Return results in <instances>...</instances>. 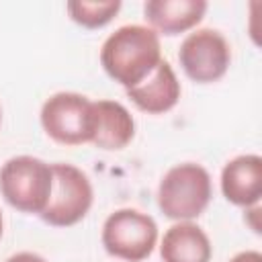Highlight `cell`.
<instances>
[{
	"instance_id": "cell-17",
	"label": "cell",
	"mask_w": 262,
	"mask_h": 262,
	"mask_svg": "<svg viewBox=\"0 0 262 262\" xmlns=\"http://www.w3.org/2000/svg\"><path fill=\"white\" fill-rule=\"evenodd\" d=\"M0 125H2V108H0Z\"/></svg>"
},
{
	"instance_id": "cell-6",
	"label": "cell",
	"mask_w": 262,
	"mask_h": 262,
	"mask_svg": "<svg viewBox=\"0 0 262 262\" xmlns=\"http://www.w3.org/2000/svg\"><path fill=\"white\" fill-rule=\"evenodd\" d=\"M100 242L106 254L127 262H141L158 244V223L137 209H117L104 219Z\"/></svg>"
},
{
	"instance_id": "cell-9",
	"label": "cell",
	"mask_w": 262,
	"mask_h": 262,
	"mask_svg": "<svg viewBox=\"0 0 262 262\" xmlns=\"http://www.w3.org/2000/svg\"><path fill=\"white\" fill-rule=\"evenodd\" d=\"M127 98L147 115H164L180 100V82L168 59H162L156 70L137 86L125 90Z\"/></svg>"
},
{
	"instance_id": "cell-8",
	"label": "cell",
	"mask_w": 262,
	"mask_h": 262,
	"mask_svg": "<svg viewBox=\"0 0 262 262\" xmlns=\"http://www.w3.org/2000/svg\"><path fill=\"white\" fill-rule=\"evenodd\" d=\"M221 192L235 207L260 205L262 158L258 154H242L229 160L221 170Z\"/></svg>"
},
{
	"instance_id": "cell-5",
	"label": "cell",
	"mask_w": 262,
	"mask_h": 262,
	"mask_svg": "<svg viewBox=\"0 0 262 262\" xmlns=\"http://www.w3.org/2000/svg\"><path fill=\"white\" fill-rule=\"evenodd\" d=\"M94 100L78 92L51 94L39 113L41 127L59 145H82L92 141Z\"/></svg>"
},
{
	"instance_id": "cell-16",
	"label": "cell",
	"mask_w": 262,
	"mask_h": 262,
	"mask_svg": "<svg viewBox=\"0 0 262 262\" xmlns=\"http://www.w3.org/2000/svg\"><path fill=\"white\" fill-rule=\"evenodd\" d=\"M2 231H4V219H2V211H0V237H2Z\"/></svg>"
},
{
	"instance_id": "cell-4",
	"label": "cell",
	"mask_w": 262,
	"mask_h": 262,
	"mask_svg": "<svg viewBox=\"0 0 262 262\" xmlns=\"http://www.w3.org/2000/svg\"><path fill=\"white\" fill-rule=\"evenodd\" d=\"M53 184L47 207L39 215L51 227H72L80 223L94 201L92 182L80 168L63 162L51 164Z\"/></svg>"
},
{
	"instance_id": "cell-2",
	"label": "cell",
	"mask_w": 262,
	"mask_h": 262,
	"mask_svg": "<svg viewBox=\"0 0 262 262\" xmlns=\"http://www.w3.org/2000/svg\"><path fill=\"white\" fill-rule=\"evenodd\" d=\"M213 196L207 168L194 162L172 166L160 180L158 207L174 221H192L205 213Z\"/></svg>"
},
{
	"instance_id": "cell-13",
	"label": "cell",
	"mask_w": 262,
	"mask_h": 262,
	"mask_svg": "<svg viewBox=\"0 0 262 262\" xmlns=\"http://www.w3.org/2000/svg\"><path fill=\"white\" fill-rule=\"evenodd\" d=\"M66 10L76 25L84 29H100L117 16V12L121 10V2L119 0H106V2L74 0L66 4Z\"/></svg>"
},
{
	"instance_id": "cell-1",
	"label": "cell",
	"mask_w": 262,
	"mask_h": 262,
	"mask_svg": "<svg viewBox=\"0 0 262 262\" xmlns=\"http://www.w3.org/2000/svg\"><path fill=\"white\" fill-rule=\"evenodd\" d=\"M160 35L145 25H125L100 47V66L125 90L143 82L162 61Z\"/></svg>"
},
{
	"instance_id": "cell-3",
	"label": "cell",
	"mask_w": 262,
	"mask_h": 262,
	"mask_svg": "<svg viewBox=\"0 0 262 262\" xmlns=\"http://www.w3.org/2000/svg\"><path fill=\"white\" fill-rule=\"evenodd\" d=\"M51 184V164L35 156H14L0 168V194L20 213L41 215L47 207Z\"/></svg>"
},
{
	"instance_id": "cell-11",
	"label": "cell",
	"mask_w": 262,
	"mask_h": 262,
	"mask_svg": "<svg viewBox=\"0 0 262 262\" xmlns=\"http://www.w3.org/2000/svg\"><path fill=\"white\" fill-rule=\"evenodd\" d=\"M94 127L92 145L104 151H119L135 137L133 115L117 100H94Z\"/></svg>"
},
{
	"instance_id": "cell-7",
	"label": "cell",
	"mask_w": 262,
	"mask_h": 262,
	"mask_svg": "<svg viewBox=\"0 0 262 262\" xmlns=\"http://www.w3.org/2000/svg\"><path fill=\"white\" fill-rule=\"evenodd\" d=\"M182 72L196 84L221 80L231 63V47L215 29H196L188 33L178 49Z\"/></svg>"
},
{
	"instance_id": "cell-15",
	"label": "cell",
	"mask_w": 262,
	"mask_h": 262,
	"mask_svg": "<svg viewBox=\"0 0 262 262\" xmlns=\"http://www.w3.org/2000/svg\"><path fill=\"white\" fill-rule=\"evenodd\" d=\"M6 262H47V260L43 256L35 254V252H16Z\"/></svg>"
},
{
	"instance_id": "cell-12",
	"label": "cell",
	"mask_w": 262,
	"mask_h": 262,
	"mask_svg": "<svg viewBox=\"0 0 262 262\" xmlns=\"http://www.w3.org/2000/svg\"><path fill=\"white\" fill-rule=\"evenodd\" d=\"M162 262H211L213 246L203 227L192 221H176L160 242Z\"/></svg>"
},
{
	"instance_id": "cell-14",
	"label": "cell",
	"mask_w": 262,
	"mask_h": 262,
	"mask_svg": "<svg viewBox=\"0 0 262 262\" xmlns=\"http://www.w3.org/2000/svg\"><path fill=\"white\" fill-rule=\"evenodd\" d=\"M229 262H262V254L258 250H244L237 252Z\"/></svg>"
},
{
	"instance_id": "cell-10",
	"label": "cell",
	"mask_w": 262,
	"mask_h": 262,
	"mask_svg": "<svg viewBox=\"0 0 262 262\" xmlns=\"http://www.w3.org/2000/svg\"><path fill=\"white\" fill-rule=\"evenodd\" d=\"M209 4L205 0H147L143 18L158 35H180L192 31L205 16Z\"/></svg>"
}]
</instances>
